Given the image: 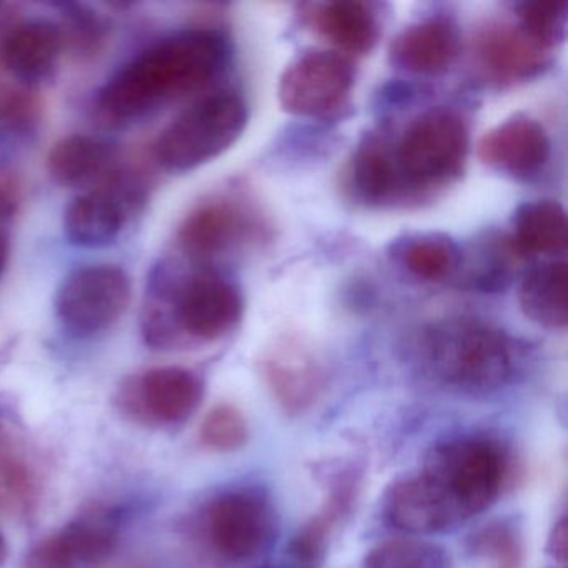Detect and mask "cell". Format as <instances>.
I'll use <instances>...</instances> for the list:
<instances>
[{
    "mask_svg": "<svg viewBox=\"0 0 568 568\" xmlns=\"http://www.w3.org/2000/svg\"><path fill=\"white\" fill-rule=\"evenodd\" d=\"M201 375L184 367H155L125 378L118 392L122 414L145 427L184 424L204 400Z\"/></svg>",
    "mask_w": 568,
    "mask_h": 568,
    "instance_id": "30bf717a",
    "label": "cell"
},
{
    "mask_svg": "<svg viewBox=\"0 0 568 568\" xmlns=\"http://www.w3.org/2000/svg\"><path fill=\"white\" fill-rule=\"evenodd\" d=\"M114 159L111 145L89 135L62 139L49 152L48 171L58 184L81 187L105 174Z\"/></svg>",
    "mask_w": 568,
    "mask_h": 568,
    "instance_id": "d4e9b609",
    "label": "cell"
},
{
    "mask_svg": "<svg viewBox=\"0 0 568 568\" xmlns=\"http://www.w3.org/2000/svg\"><path fill=\"white\" fill-rule=\"evenodd\" d=\"M247 229V215L232 202L219 199L204 202L184 219L178 241L189 257L205 261L232 247Z\"/></svg>",
    "mask_w": 568,
    "mask_h": 568,
    "instance_id": "d6986e66",
    "label": "cell"
},
{
    "mask_svg": "<svg viewBox=\"0 0 568 568\" xmlns=\"http://www.w3.org/2000/svg\"><path fill=\"white\" fill-rule=\"evenodd\" d=\"M518 304L534 324L564 331L568 324L567 262L547 261L530 268L518 288Z\"/></svg>",
    "mask_w": 568,
    "mask_h": 568,
    "instance_id": "44dd1931",
    "label": "cell"
},
{
    "mask_svg": "<svg viewBox=\"0 0 568 568\" xmlns=\"http://www.w3.org/2000/svg\"><path fill=\"white\" fill-rule=\"evenodd\" d=\"M398 262L420 281L438 282L460 267L462 254L447 235L422 234L395 247Z\"/></svg>",
    "mask_w": 568,
    "mask_h": 568,
    "instance_id": "484cf974",
    "label": "cell"
},
{
    "mask_svg": "<svg viewBox=\"0 0 568 568\" xmlns=\"http://www.w3.org/2000/svg\"><path fill=\"white\" fill-rule=\"evenodd\" d=\"M201 442L214 452H237L248 442L245 415L234 405L221 404L205 415L201 425Z\"/></svg>",
    "mask_w": 568,
    "mask_h": 568,
    "instance_id": "f546056e",
    "label": "cell"
},
{
    "mask_svg": "<svg viewBox=\"0 0 568 568\" xmlns=\"http://www.w3.org/2000/svg\"><path fill=\"white\" fill-rule=\"evenodd\" d=\"M6 209V201H2V199H0V212L4 211Z\"/></svg>",
    "mask_w": 568,
    "mask_h": 568,
    "instance_id": "836d02e7",
    "label": "cell"
},
{
    "mask_svg": "<svg viewBox=\"0 0 568 568\" xmlns=\"http://www.w3.org/2000/svg\"><path fill=\"white\" fill-rule=\"evenodd\" d=\"M262 377L287 415L307 412L325 385L324 365L311 347L295 338L277 342L264 355Z\"/></svg>",
    "mask_w": 568,
    "mask_h": 568,
    "instance_id": "7c38bea8",
    "label": "cell"
},
{
    "mask_svg": "<svg viewBox=\"0 0 568 568\" xmlns=\"http://www.w3.org/2000/svg\"><path fill=\"white\" fill-rule=\"evenodd\" d=\"M119 518L112 510H92L39 541L24 568H98L119 545Z\"/></svg>",
    "mask_w": 568,
    "mask_h": 568,
    "instance_id": "8fae6325",
    "label": "cell"
},
{
    "mask_svg": "<svg viewBox=\"0 0 568 568\" xmlns=\"http://www.w3.org/2000/svg\"><path fill=\"white\" fill-rule=\"evenodd\" d=\"M418 361L434 381L467 394H490L517 372L514 342L480 318L452 317L428 325L417 345Z\"/></svg>",
    "mask_w": 568,
    "mask_h": 568,
    "instance_id": "3957f363",
    "label": "cell"
},
{
    "mask_svg": "<svg viewBox=\"0 0 568 568\" xmlns=\"http://www.w3.org/2000/svg\"><path fill=\"white\" fill-rule=\"evenodd\" d=\"M131 277L119 265L98 264L71 272L55 297V312L79 337L101 334L115 324L131 304Z\"/></svg>",
    "mask_w": 568,
    "mask_h": 568,
    "instance_id": "ba28073f",
    "label": "cell"
},
{
    "mask_svg": "<svg viewBox=\"0 0 568 568\" xmlns=\"http://www.w3.org/2000/svg\"><path fill=\"white\" fill-rule=\"evenodd\" d=\"M18 432L0 417V510L28 515L39 498V477Z\"/></svg>",
    "mask_w": 568,
    "mask_h": 568,
    "instance_id": "cb8c5ba5",
    "label": "cell"
},
{
    "mask_svg": "<svg viewBox=\"0 0 568 568\" xmlns=\"http://www.w3.org/2000/svg\"><path fill=\"white\" fill-rule=\"evenodd\" d=\"M471 554L487 568H518L521 561V538L507 521H491L474 535Z\"/></svg>",
    "mask_w": 568,
    "mask_h": 568,
    "instance_id": "f1b7e54d",
    "label": "cell"
},
{
    "mask_svg": "<svg viewBox=\"0 0 568 568\" xmlns=\"http://www.w3.org/2000/svg\"><path fill=\"white\" fill-rule=\"evenodd\" d=\"M362 568H450V557L440 545L418 538H392L372 547Z\"/></svg>",
    "mask_w": 568,
    "mask_h": 568,
    "instance_id": "4316f807",
    "label": "cell"
},
{
    "mask_svg": "<svg viewBox=\"0 0 568 568\" xmlns=\"http://www.w3.org/2000/svg\"><path fill=\"white\" fill-rule=\"evenodd\" d=\"M8 541H6L4 535L0 534V565L4 564L8 558Z\"/></svg>",
    "mask_w": 568,
    "mask_h": 568,
    "instance_id": "d6a6232c",
    "label": "cell"
},
{
    "mask_svg": "<svg viewBox=\"0 0 568 568\" xmlns=\"http://www.w3.org/2000/svg\"><path fill=\"white\" fill-rule=\"evenodd\" d=\"M64 34L49 21H26L14 26L2 44V59L14 78L29 85L54 78Z\"/></svg>",
    "mask_w": 568,
    "mask_h": 568,
    "instance_id": "ac0fdd59",
    "label": "cell"
},
{
    "mask_svg": "<svg viewBox=\"0 0 568 568\" xmlns=\"http://www.w3.org/2000/svg\"><path fill=\"white\" fill-rule=\"evenodd\" d=\"M567 234V212L558 202L545 199L518 207L508 244L517 257L564 254Z\"/></svg>",
    "mask_w": 568,
    "mask_h": 568,
    "instance_id": "603a6c76",
    "label": "cell"
},
{
    "mask_svg": "<svg viewBox=\"0 0 568 568\" xmlns=\"http://www.w3.org/2000/svg\"><path fill=\"white\" fill-rule=\"evenodd\" d=\"M358 474L354 467L338 471L328 481V494L317 515L305 521L288 544L294 568H317L325 560L332 537L357 497Z\"/></svg>",
    "mask_w": 568,
    "mask_h": 568,
    "instance_id": "9a60e30c",
    "label": "cell"
},
{
    "mask_svg": "<svg viewBox=\"0 0 568 568\" xmlns=\"http://www.w3.org/2000/svg\"><path fill=\"white\" fill-rule=\"evenodd\" d=\"M247 104L235 92H215L195 102L162 131L155 159L169 172H189L232 148L247 128Z\"/></svg>",
    "mask_w": 568,
    "mask_h": 568,
    "instance_id": "5b68a950",
    "label": "cell"
},
{
    "mask_svg": "<svg viewBox=\"0 0 568 568\" xmlns=\"http://www.w3.org/2000/svg\"><path fill=\"white\" fill-rule=\"evenodd\" d=\"M351 187L367 205H385L405 191L394 148L381 138H367L351 161Z\"/></svg>",
    "mask_w": 568,
    "mask_h": 568,
    "instance_id": "7402d4cb",
    "label": "cell"
},
{
    "mask_svg": "<svg viewBox=\"0 0 568 568\" xmlns=\"http://www.w3.org/2000/svg\"><path fill=\"white\" fill-rule=\"evenodd\" d=\"M467 125L447 109L418 115L394 148L405 189H435L450 184L464 171L468 158Z\"/></svg>",
    "mask_w": 568,
    "mask_h": 568,
    "instance_id": "52a82bcc",
    "label": "cell"
},
{
    "mask_svg": "<svg viewBox=\"0 0 568 568\" xmlns=\"http://www.w3.org/2000/svg\"><path fill=\"white\" fill-rule=\"evenodd\" d=\"M9 258V239L2 229H0V277L4 274L6 265Z\"/></svg>",
    "mask_w": 568,
    "mask_h": 568,
    "instance_id": "1f68e13d",
    "label": "cell"
},
{
    "mask_svg": "<svg viewBox=\"0 0 568 568\" xmlns=\"http://www.w3.org/2000/svg\"><path fill=\"white\" fill-rule=\"evenodd\" d=\"M354 84L352 59L332 49H312L282 72L278 104L282 111L297 118H328L344 109Z\"/></svg>",
    "mask_w": 568,
    "mask_h": 568,
    "instance_id": "9c48e42d",
    "label": "cell"
},
{
    "mask_svg": "<svg viewBox=\"0 0 568 568\" xmlns=\"http://www.w3.org/2000/svg\"><path fill=\"white\" fill-rule=\"evenodd\" d=\"M125 204L119 194L91 191L72 199L64 212V234L75 247H105L124 229Z\"/></svg>",
    "mask_w": 568,
    "mask_h": 568,
    "instance_id": "ffe728a7",
    "label": "cell"
},
{
    "mask_svg": "<svg viewBox=\"0 0 568 568\" xmlns=\"http://www.w3.org/2000/svg\"><path fill=\"white\" fill-rule=\"evenodd\" d=\"M478 62L488 75L504 82L527 81L547 68V49L510 22L488 24L475 42Z\"/></svg>",
    "mask_w": 568,
    "mask_h": 568,
    "instance_id": "5bb4252c",
    "label": "cell"
},
{
    "mask_svg": "<svg viewBox=\"0 0 568 568\" xmlns=\"http://www.w3.org/2000/svg\"><path fill=\"white\" fill-rule=\"evenodd\" d=\"M567 518L561 517L551 528L550 537H548L547 551L555 561L565 564L567 560Z\"/></svg>",
    "mask_w": 568,
    "mask_h": 568,
    "instance_id": "4dcf8cb0",
    "label": "cell"
},
{
    "mask_svg": "<svg viewBox=\"0 0 568 568\" xmlns=\"http://www.w3.org/2000/svg\"><path fill=\"white\" fill-rule=\"evenodd\" d=\"M507 474V455L497 442L481 437L444 442L428 452L417 474L390 485L385 517L408 534L452 530L497 501Z\"/></svg>",
    "mask_w": 568,
    "mask_h": 568,
    "instance_id": "6da1fadb",
    "label": "cell"
},
{
    "mask_svg": "<svg viewBox=\"0 0 568 568\" xmlns=\"http://www.w3.org/2000/svg\"><path fill=\"white\" fill-rule=\"evenodd\" d=\"M152 304L142 334L152 348L174 347L182 337L214 342L234 331L244 314L237 285L209 268L194 272L172 288L164 277L152 281Z\"/></svg>",
    "mask_w": 568,
    "mask_h": 568,
    "instance_id": "277c9868",
    "label": "cell"
},
{
    "mask_svg": "<svg viewBox=\"0 0 568 568\" xmlns=\"http://www.w3.org/2000/svg\"><path fill=\"white\" fill-rule=\"evenodd\" d=\"M308 28L332 45V51L351 59L371 54L381 28L371 6L354 0L317 2L304 8Z\"/></svg>",
    "mask_w": 568,
    "mask_h": 568,
    "instance_id": "2e32d148",
    "label": "cell"
},
{
    "mask_svg": "<svg viewBox=\"0 0 568 568\" xmlns=\"http://www.w3.org/2000/svg\"><path fill=\"white\" fill-rule=\"evenodd\" d=\"M197 538L221 564H244L274 541L277 515L271 500L254 488H237L212 497L199 511Z\"/></svg>",
    "mask_w": 568,
    "mask_h": 568,
    "instance_id": "8992f818",
    "label": "cell"
},
{
    "mask_svg": "<svg viewBox=\"0 0 568 568\" xmlns=\"http://www.w3.org/2000/svg\"><path fill=\"white\" fill-rule=\"evenodd\" d=\"M460 54L457 28L445 19H425L398 32L388 55L392 64L412 74L437 75L448 71Z\"/></svg>",
    "mask_w": 568,
    "mask_h": 568,
    "instance_id": "e0dca14e",
    "label": "cell"
},
{
    "mask_svg": "<svg viewBox=\"0 0 568 568\" xmlns=\"http://www.w3.org/2000/svg\"><path fill=\"white\" fill-rule=\"evenodd\" d=\"M551 142L544 125L530 118L507 119L478 141L481 164L511 178L537 174L550 159Z\"/></svg>",
    "mask_w": 568,
    "mask_h": 568,
    "instance_id": "4fadbf2b",
    "label": "cell"
},
{
    "mask_svg": "<svg viewBox=\"0 0 568 568\" xmlns=\"http://www.w3.org/2000/svg\"><path fill=\"white\" fill-rule=\"evenodd\" d=\"M227 61V42L214 29L175 32L119 69L99 95L109 118L141 121L169 102L205 88Z\"/></svg>",
    "mask_w": 568,
    "mask_h": 568,
    "instance_id": "7a4b0ae2",
    "label": "cell"
},
{
    "mask_svg": "<svg viewBox=\"0 0 568 568\" xmlns=\"http://www.w3.org/2000/svg\"><path fill=\"white\" fill-rule=\"evenodd\" d=\"M517 24L541 48L551 51L567 36V2H524L517 8Z\"/></svg>",
    "mask_w": 568,
    "mask_h": 568,
    "instance_id": "83f0119b",
    "label": "cell"
},
{
    "mask_svg": "<svg viewBox=\"0 0 568 568\" xmlns=\"http://www.w3.org/2000/svg\"><path fill=\"white\" fill-rule=\"evenodd\" d=\"M261 568H267V567H261Z\"/></svg>",
    "mask_w": 568,
    "mask_h": 568,
    "instance_id": "e575fe53",
    "label": "cell"
}]
</instances>
